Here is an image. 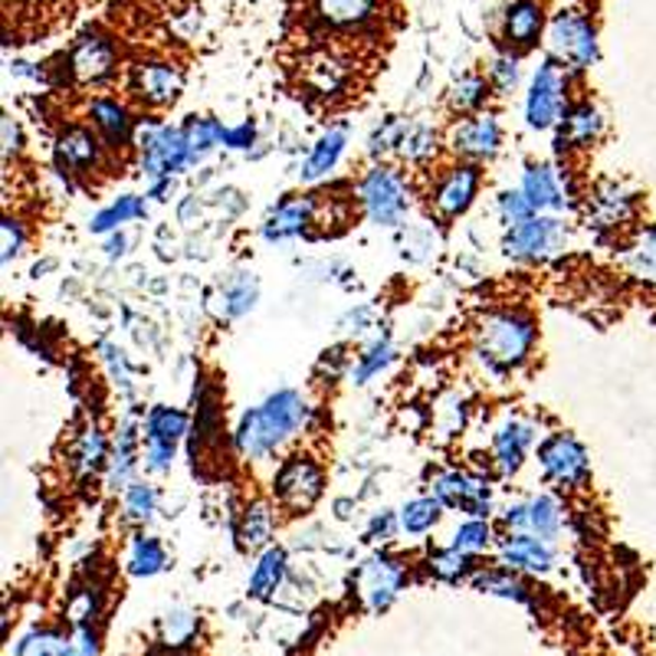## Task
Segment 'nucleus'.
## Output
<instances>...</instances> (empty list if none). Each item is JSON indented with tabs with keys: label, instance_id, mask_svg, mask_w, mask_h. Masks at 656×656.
I'll return each mask as SVG.
<instances>
[{
	"label": "nucleus",
	"instance_id": "39",
	"mask_svg": "<svg viewBox=\"0 0 656 656\" xmlns=\"http://www.w3.org/2000/svg\"><path fill=\"white\" fill-rule=\"evenodd\" d=\"M476 588L486 591V595H496V598H509V601H525V585L519 578H512L509 572H489V575H479L476 578Z\"/></svg>",
	"mask_w": 656,
	"mask_h": 656
},
{
	"label": "nucleus",
	"instance_id": "34",
	"mask_svg": "<svg viewBox=\"0 0 656 656\" xmlns=\"http://www.w3.org/2000/svg\"><path fill=\"white\" fill-rule=\"evenodd\" d=\"M165 568V548L155 539H135L128 555V572L138 578H151Z\"/></svg>",
	"mask_w": 656,
	"mask_h": 656
},
{
	"label": "nucleus",
	"instance_id": "1",
	"mask_svg": "<svg viewBox=\"0 0 656 656\" xmlns=\"http://www.w3.org/2000/svg\"><path fill=\"white\" fill-rule=\"evenodd\" d=\"M309 417L306 400L296 391H280L267 404L244 414L237 427V450L250 460L273 453L283 440H290Z\"/></svg>",
	"mask_w": 656,
	"mask_h": 656
},
{
	"label": "nucleus",
	"instance_id": "38",
	"mask_svg": "<svg viewBox=\"0 0 656 656\" xmlns=\"http://www.w3.org/2000/svg\"><path fill=\"white\" fill-rule=\"evenodd\" d=\"M197 634V618L191 611H171L161 621V641L165 647H184Z\"/></svg>",
	"mask_w": 656,
	"mask_h": 656
},
{
	"label": "nucleus",
	"instance_id": "47",
	"mask_svg": "<svg viewBox=\"0 0 656 656\" xmlns=\"http://www.w3.org/2000/svg\"><path fill=\"white\" fill-rule=\"evenodd\" d=\"M102 460H105V437L92 427V430H86L82 440H79V466H82V470H99Z\"/></svg>",
	"mask_w": 656,
	"mask_h": 656
},
{
	"label": "nucleus",
	"instance_id": "51",
	"mask_svg": "<svg viewBox=\"0 0 656 656\" xmlns=\"http://www.w3.org/2000/svg\"><path fill=\"white\" fill-rule=\"evenodd\" d=\"M95 654H99V644H95L92 627H76L72 637H69V651H66V656H95Z\"/></svg>",
	"mask_w": 656,
	"mask_h": 656
},
{
	"label": "nucleus",
	"instance_id": "48",
	"mask_svg": "<svg viewBox=\"0 0 656 656\" xmlns=\"http://www.w3.org/2000/svg\"><path fill=\"white\" fill-rule=\"evenodd\" d=\"M404 138H407L404 125H400V122H387L384 128H377V132H374V138H371V155L391 151V148L404 145Z\"/></svg>",
	"mask_w": 656,
	"mask_h": 656
},
{
	"label": "nucleus",
	"instance_id": "27",
	"mask_svg": "<svg viewBox=\"0 0 656 656\" xmlns=\"http://www.w3.org/2000/svg\"><path fill=\"white\" fill-rule=\"evenodd\" d=\"M188 433V414L174 410V407H155L148 414L145 423V437L148 443H165V446H178V440Z\"/></svg>",
	"mask_w": 656,
	"mask_h": 656
},
{
	"label": "nucleus",
	"instance_id": "56",
	"mask_svg": "<svg viewBox=\"0 0 656 656\" xmlns=\"http://www.w3.org/2000/svg\"><path fill=\"white\" fill-rule=\"evenodd\" d=\"M20 132H16V125H13V118H3V151L10 155V151H16L20 145Z\"/></svg>",
	"mask_w": 656,
	"mask_h": 656
},
{
	"label": "nucleus",
	"instance_id": "25",
	"mask_svg": "<svg viewBox=\"0 0 656 656\" xmlns=\"http://www.w3.org/2000/svg\"><path fill=\"white\" fill-rule=\"evenodd\" d=\"M257 296H260L257 276H253V273H234V276L220 286V313H224L227 319H237V316H244V313L253 309Z\"/></svg>",
	"mask_w": 656,
	"mask_h": 656
},
{
	"label": "nucleus",
	"instance_id": "49",
	"mask_svg": "<svg viewBox=\"0 0 656 656\" xmlns=\"http://www.w3.org/2000/svg\"><path fill=\"white\" fill-rule=\"evenodd\" d=\"M493 79L502 92H512L519 86V59L516 56H499L493 63Z\"/></svg>",
	"mask_w": 656,
	"mask_h": 656
},
{
	"label": "nucleus",
	"instance_id": "9",
	"mask_svg": "<svg viewBox=\"0 0 656 656\" xmlns=\"http://www.w3.org/2000/svg\"><path fill=\"white\" fill-rule=\"evenodd\" d=\"M565 247V227L555 217H532L506 234V253L512 260H545Z\"/></svg>",
	"mask_w": 656,
	"mask_h": 656
},
{
	"label": "nucleus",
	"instance_id": "29",
	"mask_svg": "<svg viewBox=\"0 0 656 656\" xmlns=\"http://www.w3.org/2000/svg\"><path fill=\"white\" fill-rule=\"evenodd\" d=\"M627 214H631V197H627V191L618 188V184H608V188L598 191L588 220H595V227H614V224L624 220Z\"/></svg>",
	"mask_w": 656,
	"mask_h": 656
},
{
	"label": "nucleus",
	"instance_id": "14",
	"mask_svg": "<svg viewBox=\"0 0 656 656\" xmlns=\"http://www.w3.org/2000/svg\"><path fill=\"white\" fill-rule=\"evenodd\" d=\"M453 148L470 155V158H493L499 151V142H502V132H499V122L493 115H476V118H466L453 128Z\"/></svg>",
	"mask_w": 656,
	"mask_h": 656
},
{
	"label": "nucleus",
	"instance_id": "11",
	"mask_svg": "<svg viewBox=\"0 0 656 656\" xmlns=\"http://www.w3.org/2000/svg\"><path fill=\"white\" fill-rule=\"evenodd\" d=\"M562 109H565V79H562L558 66L548 59L539 66V72L532 79V89L525 99V118L532 128H552L562 118Z\"/></svg>",
	"mask_w": 656,
	"mask_h": 656
},
{
	"label": "nucleus",
	"instance_id": "22",
	"mask_svg": "<svg viewBox=\"0 0 656 656\" xmlns=\"http://www.w3.org/2000/svg\"><path fill=\"white\" fill-rule=\"evenodd\" d=\"M89 112H92L95 128L105 135V142H109L112 148L128 145V138H132V118H128L125 105H118V102H112V99H95Z\"/></svg>",
	"mask_w": 656,
	"mask_h": 656
},
{
	"label": "nucleus",
	"instance_id": "13",
	"mask_svg": "<svg viewBox=\"0 0 656 656\" xmlns=\"http://www.w3.org/2000/svg\"><path fill=\"white\" fill-rule=\"evenodd\" d=\"M476 188H479V174H476V168H470V165L453 168V171L440 181V188H437V194H433V207H437V214L446 217V220H450V217H460V214L473 204Z\"/></svg>",
	"mask_w": 656,
	"mask_h": 656
},
{
	"label": "nucleus",
	"instance_id": "5",
	"mask_svg": "<svg viewBox=\"0 0 656 656\" xmlns=\"http://www.w3.org/2000/svg\"><path fill=\"white\" fill-rule=\"evenodd\" d=\"M552 56L572 69H588L598 59V39L595 26L581 13H558L548 30Z\"/></svg>",
	"mask_w": 656,
	"mask_h": 656
},
{
	"label": "nucleus",
	"instance_id": "20",
	"mask_svg": "<svg viewBox=\"0 0 656 656\" xmlns=\"http://www.w3.org/2000/svg\"><path fill=\"white\" fill-rule=\"evenodd\" d=\"M542 3L539 0H516L506 13V39L509 46H519V49H529L539 33H542Z\"/></svg>",
	"mask_w": 656,
	"mask_h": 656
},
{
	"label": "nucleus",
	"instance_id": "15",
	"mask_svg": "<svg viewBox=\"0 0 656 656\" xmlns=\"http://www.w3.org/2000/svg\"><path fill=\"white\" fill-rule=\"evenodd\" d=\"M135 92L148 105H171L181 92V72L168 63H142L135 69Z\"/></svg>",
	"mask_w": 656,
	"mask_h": 656
},
{
	"label": "nucleus",
	"instance_id": "54",
	"mask_svg": "<svg viewBox=\"0 0 656 656\" xmlns=\"http://www.w3.org/2000/svg\"><path fill=\"white\" fill-rule=\"evenodd\" d=\"M253 135H257V128H253L250 122H244V125L224 132V145H230V148H250V145H253Z\"/></svg>",
	"mask_w": 656,
	"mask_h": 656
},
{
	"label": "nucleus",
	"instance_id": "24",
	"mask_svg": "<svg viewBox=\"0 0 656 656\" xmlns=\"http://www.w3.org/2000/svg\"><path fill=\"white\" fill-rule=\"evenodd\" d=\"M344 142H348L344 125L328 128L326 135L316 142V148H313V155H309V161H306V168H303V178H306V181H319V178H326L328 171L338 165V158H341V151H344Z\"/></svg>",
	"mask_w": 656,
	"mask_h": 656
},
{
	"label": "nucleus",
	"instance_id": "50",
	"mask_svg": "<svg viewBox=\"0 0 656 656\" xmlns=\"http://www.w3.org/2000/svg\"><path fill=\"white\" fill-rule=\"evenodd\" d=\"M404 151H407V158H414V161L427 158V155L433 151V132H430V128H414V132L407 128Z\"/></svg>",
	"mask_w": 656,
	"mask_h": 656
},
{
	"label": "nucleus",
	"instance_id": "10",
	"mask_svg": "<svg viewBox=\"0 0 656 656\" xmlns=\"http://www.w3.org/2000/svg\"><path fill=\"white\" fill-rule=\"evenodd\" d=\"M433 499H440V506L450 509H463L473 519H486L493 512V489L486 479L473 476V473H443L433 479Z\"/></svg>",
	"mask_w": 656,
	"mask_h": 656
},
{
	"label": "nucleus",
	"instance_id": "17",
	"mask_svg": "<svg viewBox=\"0 0 656 656\" xmlns=\"http://www.w3.org/2000/svg\"><path fill=\"white\" fill-rule=\"evenodd\" d=\"M115 69V49L109 39L102 36H82L79 46L72 49V72L82 82H99L105 76H112Z\"/></svg>",
	"mask_w": 656,
	"mask_h": 656
},
{
	"label": "nucleus",
	"instance_id": "6",
	"mask_svg": "<svg viewBox=\"0 0 656 656\" xmlns=\"http://www.w3.org/2000/svg\"><path fill=\"white\" fill-rule=\"evenodd\" d=\"M539 463L545 470V476L558 486H568V489H578L588 483L591 470H588V453L585 446L568 437V433H555L548 437L542 446H539Z\"/></svg>",
	"mask_w": 656,
	"mask_h": 656
},
{
	"label": "nucleus",
	"instance_id": "37",
	"mask_svg": "<svg viewBox=\"0 0 656 656\" xmlns=\"http://www.w3.org/2000/svg\"><path fill=\"white\" fill-rule=\"evenodd\" d=\"M374 0H319V13L335 26H351L361 23L371 13Z\"/></svg>",
	"mask_w": 656,
	"mask_h": 656
},
{
	"label": "nucleus",
	"instance_id": "8",
	"mask_svg": "<svg viewBox=\"0 0 656 656\" xmlns=\"http://www.w3.org/2000/svg\"><path fill=\"white\" fill-rule=\"evenodd\" d=\"M276 502L290 512H303L309 509L319 493H323V470L309 460V456H293L280 466L276 483H273Z\"/></svg>",
	"mask_w": 656,
	"mask_h": 656
},
{
	"label": "nucleus",
	"instance_id": "41",
	"mask_svg": "<svg viewBox=\"0 0 656 656\" xmlns=\"http://www.w3.org/2000/svg\"><path fill=\"white\" fill-rule=\"evenodd\" d=\"M489 539H493L489 522H483V519H470V522H463V525L453 532V548L473 555V552H483V548L489 545Z\"/></svg>",
	"mask_w": 656,
	"mask_h": 656
},
{
	"label": "nucleus",
	"instance_id": "46",
	"mask_svg": "<svg viewBox=\"0 0 656 656\" xmlns=\"http://www.w3.org/2000/svg\"><path fill=\"white\" fill-rule=\"evenodd\" d=\"M132 443H135V437H132V427H125L122 430V437H118V450H115V460H112V486H125L128 483V476H132V466H135V460H132Z\"/></svg>",
	"mask_w": 656,
	"mask_h": 656
},
{
	"label": "nucleus",
	"instance_id": "2",
	"mask_svg": "<svg viewBox=\"0 0 656 656\" xmlns=\"http://www.w3.org/2000/svg\"><path fill=\"white\" fill-rule=\"evenodd\" d=\"M535 341V326L519 313H496L479 328V354L493 367L522 364Z\"/></svg>",
	"mask_w": 656,
	"mask_h": 656
},
{
	"label": "nucleus",
	"instance_id": "12",
	"mask_svg": "<svg viewBox=\"0 0 656 656\" xmlns=\"http://www.w3.org/2000/svg\"><path fill=\"white\" fill-rule=\"evenodd\" d=\"M506 525L516 535H532V539L552 542L562 529V509L552 496H532L525 502H516L506 512Z\"/></svg>",
	"mask_w": 656,
	"mask_h": 656
},
{
	"label": "nucleus",
	"instance_id": "42",
	"mask_svg": "<svg viewBox=\"0 0 656 656\" xmlns=\"http://www.w3.org/2000/svg\"><path fill=\"white\" fill-rule=\"evenodd\" d=\"M391 344L387 341H374L361 358H358V367H354V381L358 384H364V381H371L381 367H387V361H391Z\"/></svg>",
	"mask_w": 656,
	"mask_h": 656
},
{
	"label": "nucleus",
	"instance_id": "21",
	"mask_svg": "<svg viewBox=\"0 0 656 656\" xmlns=\"http://www.w3.org/2000/svg\"><path fill=\"white\" fill-rule=\"evenodd\" d=\"M56 158L69 171H89L99 161V142L86 128H69L56 142Z\"/></svg>",
	"mask_w": 656,
	"mask_h": 656
},
{
	"label": "nucleus",
	"instance_id": "32",
	"mask_svg": "<svg viewBox=\"0 0 656 656\" xmlns=\"http://www.w3.org/2000/svg\"><path fill=\"white\" fill-rule=\"evenodd\" d=\"M273 512H270V506H263V502H253L247 512H244V522H240V539H244V545L247 548H260V545H267L270 542V535H273Z\"/></svg>",
	"mask_w": 656,
	"mask_h": 656
},
{
	"label": "nucleus",
	"instance_id": "16",
	"mask_svg": "<svg viewBox=\"0 0 656 656\" xmlns=\"http://www.w3.org/2000/svg\"><path fill=\"white\" fill-rule=\"evenodd\" d=\"M522 194L535 211H562L568 204L558 171L548 165H529L522 174Z\"/></svg>",
	"mask_w": 656,
	"mask_h": 656
},
{
	"label": "nucleus",
	"instance_id": "19",
	"mask_svg": "<svg viewBox=\"0 0 656 656\" xmlns=\"http://www.w3.org/2000/svg\"><path fill=\"white\" fill-rule=\"evenodd\" d=\"M502 562L509 568H522V572H535V575H545L555 562L552 555V545L542 542V539H532V535H512L502 542Z\"/></svg>",
	"mask_w": 656,
	"mask_h": 656
},
{
	"label": "nucleus",
	"instance_id": "55",
	"mask_svg": "<svg viewBox=\"0 0 656 656\" xmlns=\"http://www.w3.org/2000/svg\"><path fill=\"white\" fill-rule=\"evenodd\" d=\"M391 532H394V516H391V512H381V516L371 522V535H374V539H377V535H381V539H391Z\"/></svg>",
	"mask_w": 656,
	"mask_h": 656
},
{
	"label": "nucleus",
	"instance_id": "3",
	"mask_svg": "<svg viewBox=\"0 0 656 656\" xmlns=\"http://www.w3.org/2000/svg\"><path fill=\"white\" fill-rule=\"evenodd\" d=\"M138 145H142V171L151 181H165L171 174H178L181 168L191 165L188 155V142H184V128H171V125H142L138 132Z\"/></svg>",
	"mask_w": 656,
	"mask_h": 656
},
{
	"label": "nucleus",
	"instance_id": "53",
	"mask_svg": "<svg viewBox=\"0 0 656 656\" xmlns=\"http://www.w3.org/2000/svg\"><path fill=\"white\" fill-rule=\"evenodd\" d=\"M23 247V230L16 220H3V263H10Z\"/></svg>",
	"mask_w": 656,
	"mask_h": 656
},
{
	"label": "nucleus",
	"instance_id": "18",
	"mask_svg": "<svg viewBox=\"0 0 656 656\" xmlns=\"http://www.w3.org/2000/svg\"><path fill=\"white\" fill-rule=\"evenodd\" d=\"M535 440V430L532 423L525 420H509L499 433H496V463L506 476L519 473L522 463H525V453Z\"/></svg>",
	"mask_w": 656,
	"mask_h": 656
},
{
	"label": "nucleus",
	"instance_id": "36",
	"mask_svg": "<svg viewBox=\"0 0 656 656\" xmlns=\"http://www.w3.org/2000/svg\"><path fill=\"white\" fill-rule=\"evenodd\" d=\"M66 651H69V637L56 631H30L16 644L13 656H66Z\"/></svg>",
	"mask_w": 656,
	"mask_h": 656
},
{
	"label": "nucleus",
	"instance_id": "43",
	"mask_svg": "<svg viewBox=\"0 0 656 656\" xmlns=\"http://www.w3.org/2000/svg\"><path fill=\"white\" fill-rule=\"evenodd\" d=\"M486 102V82L479 76H463L456 86H453V105L460 112H470V109H479Z\"/></svg>",
	"mask_w": 656,
	"mask_h": 656
},
{
	"label": "nucleus",
	"instance_id": "44",
	"mask_svg": "<svg viewBox=\"0 0 656 656\" xmlns=\"http://www.w3.org/2000/svg\"><path fill=\"white\" fill-rule=\"evenodd\" d=\"M125 512H128V519L145 522L155 512V489L145 486V483H132L128 493H125Z\"/></svg>",
	"mask_w": 656,
	"mask_h": 656
},
{
	"label": "nucleus",
	"instance_id": "45",
	"mask_svg": "<svg viewBox=\"0 0 656 656\" xmlns=\"http://www.w3.org/2000/svg\"><path fill=\"white\" fill-rule=\"evenodd\" d=\"M499 214H502V220H506L509 227H519V224H525V220L535 217V207L525 201L522 191H509V194L499 197Z\"/></svg>",
	"mask_w": 656,
	"mask_h": 656
},
{
	"label": "nucleus",
	"instance_id": "52",
	"mask_svg": "<svg viewBox=\"0 0 656 656\" xmlns=\"http://www.w3.org/2000/svg\"><path fill=\"white\" fill-rule=\"evenodd\" d=\"M171 460H174V446L148 443V450H145V466H148L151 473H165V470H171Z\"/></svg>",
	"mask_w": 656,
	"mask_h": 656
},
{
	"label": "nucleus",
	"instance_id": "28",
	"mask_svg": "<svg viewBox=\"0 0 656 656\" xmlns=\"http://www.w3.org/2000/svg\"><path fill=\"white\" fill-rule=\"evenodd\" d=\"M286 578V552L283 548H267L253 578H250V595L253 598H273Z\"/></svg>",
	"mask_w": 656,
	"mask_h": 656
},
{
	"label": "nucleus",
	"instance_id": "33",
	"mask_svg": "<svg viewBox=\"0 0 656 656\" xmlns=\"http://www.w3.org/2000/svg\"><path fill=\"white\" fill-rule=\"evenodd\" d=\"M440 519V499H414L400 512V529L410 535H423L437 525Z\"/></svg>",
	"mask_w": 656,
	"mask_h": 656
},
{
	"label": "nucleus",
	"instance_id": "40",
	"mask_svg": "<svg viewBox=\"0 0 656 656\" xmlns=\"http://www.w3.org/2000/svg\"><path fill=\"white\" fill-rule=\"evenodd\" d=\"M470 568H473V555L456 552V548L440 552V555L430 558V572H433L437 578H443V581H460V578L470 575Z\"/></svg>",
	"mask_w": 656,
	"mask_h": 656
},
{
	"label": "nucleus",
	"instance_id": "35",
	"mask_svg": "<svg viewBox=\"0 0 656 656\" xmlns=\"http://www.w3.org/2000/svg\"><path fill=\"white\" fill-rule=\"evenodd\" d=\"M627 267H631L634 276L656 283V227L654 230H644L637 237V244L627 250Z\"/></svg>",
	"mask_w": 656,
	"mask_h": 656
},
{
	"label": "nucleus",
	"instance_id": "7",
	"mask_svg": "<svg viewBox=\"0 0 656 656\" xmlns=\"http://www.w3.org/2000/svg\"><path fill=\"white\" fill-rule=\"evenodd\" d=\"M404 581H407V572H404L394 558H384V555L367 558V562L358 568V575H354L358 598H361V604H364L367 611H374V614H377V611H387V608L394 604V598L400 595Z\"/></svg>",
	"mask_w": 656,
	"mask_h": 656
},
{
	"label": "nucleus",
	"instance_id": "31",
	"mask_svg": "<svg viewBox=\"0 0 656 656\" xmlns=\"http://www.w3.org/2000/svg\"><path fill=\"white\" fill-rule=\"evenodd\" d=\"M142 214H145V204H142L135 194H125V197H118L115 204H109L105 211H99V214L92 217L89 230H92V234H109V230H118L122 224H128V220H135V217H142Z\"/></svg>",
	"mask_w": 656,
	"mask_h": 656
},
{
	"label": "nucleus",
	"instance_id": "23",
	"mask_svg": "<svg viewBox=\"0 0 656 656\" xmlns=\"http://www.w3.org/2000/svg\"><path fill=\"white\" fill-rule=\"evenodd\" d=\"M309 220H313V201H309V197H299V201H290V204H283L276 214H270V220H267L263 234H267L270 240L299 237V234L309 227Z\"/></svg>",
	"mask_w": 656,
	"mask_h": 656
},
{
	"label": "nucleus",
	"instance_id": "26",
	"mask_svg": "<svg viewBox=\"0 0 656 656\" xmlns=\"http://www.w3.org/2000/svg\"><path fill=\"white\" fill-rule=\"evenodd\" d=\"M601 112L588 102L575 105L568 115H565V132H562V145L568 142L572 148H588L598 135H601Z\"/></svg>",
	"mask_w": 656,
	"mask_h": 656
},
{
	"label": "nucleus",
	"instance_id": "57",
	"mask_svg": "<svg viewBox=\"0 0 656 656\" xmlns=\"http://www.w3.org/2000/svg\"><path fill=\"white\" fill-rule=\"evenodd\" d=\"M122 247H125V240L118 237V240H112V244H109V253L115 257V253H122Z\"/></svg>",
	"mask_w": 656,
	"mask_h": 656
},
{
	"label": "nucleus",
	"instance_id": "30",
	"mask_svg": "<svg viewBox=\"0 0 656 656\" xmlns=\"http://www.w3.org/2000/svg\"><path fill=\"white\" fill-rule=\"evenodd\" d=\"M224 125L214 122V118H191L184 125V142H188V155H191V165L201 161L204 155H211L220 142H224Z\"/></svg>",
	"mask_w": 656,
	"mask_h": 656
},
{
	"label": "nucleus",
	"instance_id": "4",
	"mask_svg": "<svg viewBox=\"0 0 656 656\" xmlns=\"http://www.w3.org/2000/svg\"><path fill=\"white\" fill-rule=\"evenodd\" d=\"M361 204L377 227H394L407 214V184L394 168H374L361 181Z\"/></svg>",
	"mask_w": 656,
	"mask_h": 656
}]
</instances>
